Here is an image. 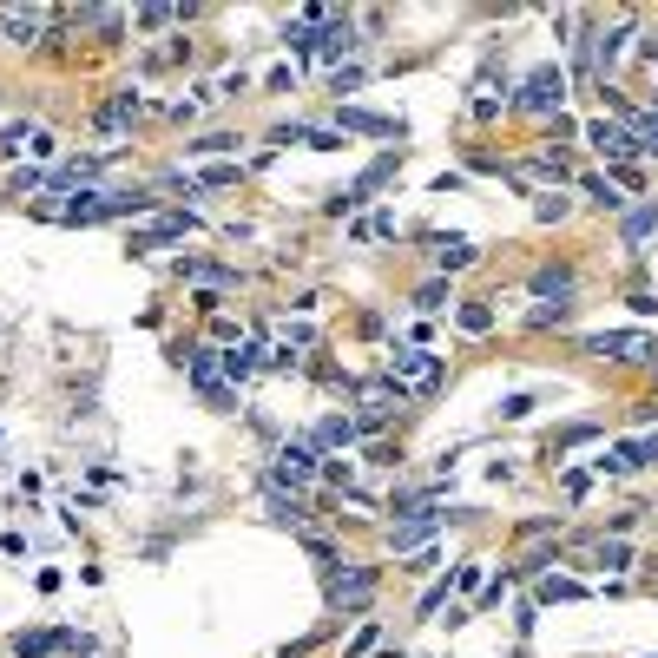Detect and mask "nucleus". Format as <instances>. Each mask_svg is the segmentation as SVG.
<instances>
[{
	"instance_id": "1",
	"label": "nucleus",
	"mask_w": 658,
	"mask_h": 658,
	"mask_svg": "<svg viewBox=\"0 0 658 658\" xmlns=\"http://www.w3.org/2000/svg\"><path fill=\"white\" fill-rule=\"evenodd\" d=\"M382 376H389L408 402H428V395H441V382H448V356L402 343V349H389V356H382Z\"/></svg>"
},
{
	"instance_id": "2",
	"label": "nucleus",
	"mask_w": 658,
	"mask_h": 658,
	"mask_svg": "<svg viewBox=\"0 0 658 658\" xmlns=\"http://www.w3.org/2000/svg\"><path fill=\"white\" fill-rule=\"evenodd\" d=\"M185 376H191V389H198L204 402L218 408V415H231L237 389L224 382V349H185Z\"/></svg>"
},
{
	"instance_id": "3",
	"label": "nucleus",
	"mask_w": 658,
	"mask_h": 658,
	"mask_svg": "<svg viewBox=\"0 0 658 658\" xmlns=\"http://www.w3.org/2000/svg\"><path fill=\"white\" fill-rule=\"evenodd\" d=\"M376 586H382L376 566H336V573L323 580V599H329L336 612H362L369 599H376Z\"/></svg>"
},
{
	"instance_id": "4",
	"label": "nucleus",
	"mask_w": 658,
	"mask_h": 658,
	"mask_svg": "<svg viewBox=\"0 0 658 658\" xmlns=\"http://www.w3.org/2000/svg\"><path fill=\"white\" fill-rule=\"evenodd\" d=\"M586 356H599V362H658V336H645V329H599V336H586Z\"/></svg>"
},
{
	"instance_id": "5",
	"label": "nucleus",
	"mask_w": 658,
	"mask_h": 658,
	"mask_svg": "<svg viewBox=\"0 0 658 658\" xmlns=\"http://www.w3.org/2000/svg\"><path fill=\"white\" fill-rule=\"evenodd\" d=\"M560 99H566V73H560V66H533V73L520 79L514 106L520 112H540V119H560Z\"/></svg>"
},
{
	"instance_id": "6",
	"label": "nucleus",
	"mask_w": 658,
	"mask_h": 658,
	"mask_svg": "<svg viewBox=\"0 0 658 658\" xmlns=\"http://www.w3.org/2000/svg\"><path fill=\"white\" fill-rule=\"evenodd\" d=\"M316 448L310 441H283L277 448V461H270V474H264V487H283V494H303L310 487V474H316Z\"/></svg>"
},
{
	"instance_id": "7",
	"label": "nucleus",
	"mask_w": 658,
	"mask_h": 658,
	"mask_svg": "<svg viewBox=\"0 0 658 658\" xmlns=\"http://www.w3.org/2000/svg\"><path fill=\"white\" fill-rule=\"evenodd\" d=\"M408 395L395 389L389 376H376V382H356V428L362 435H376V428H389V415L402 408Z\"/></svg>"
},
{
	"instance_id": "8",
	"label": "nucleus",
	"mask_w": 658,
	"mask_h": 658,
	"mask_svg": "<svg viewBox=\"0 0 658 658\" xmlns=\"http://www.w3.org/2000/svg\"><path fill=\"white\" fill-rule=\"evenodd\" d=\"M448 520H455V514H441V507H415V514H402V520L389 527V553H422L428 540L448 527Z\"/></svg>"
},
{
	"instance_id": "9",
	"label": "nucleus",
	"mask_w": 658,
	"mask_h": 658,
	"mask_svg": "<svg viewBox=\"0 0 658 658\" xmlns=\"http://www.w3.org/2000/svg\"><path fill=\"white\" fill-rule=\"evenodd\" d=\"M53 20H60V7H0V40L7 47H33Z\"/></svg>"
},
{
	"instance_id": "10",
	"label": "nucleus",
	"mask_w": 658,
	"mask_h": 658,
	"mask_svg": "<svg viewBox=\"0 0 658 658\" xmlns=\"http://www.w3.org/2000/svg\"><path fill=\"white\" fill-rule=\"evenodd\" d=\"M586 145H593L606 165H626V158H639V139H632L619 119H593V126H586Z\"/></svg>"
},
{
	"instance_id": "11",
	"label": "nucleus",
	"mask_w": 658,
	"mask_h": 658,
	"mask_svg": "<svg viewBox=\"0 0 658 658\" xmlns=\"http://www.w3.org/2000/svg\"><path fill=\"white\" fill-rule=\"evenodd\" d=\"M139 112H145V99H139V93H132V86H119V93H112V99H106V106H99V112H93V126H99V139H119V132H126V126H132V119H139Z\"/></svg>"
},
{
	"instance_id": "12",
	"label": "nucleus",
	"mask_w": 658,
	"mask_h": 658,
	"mask_svg": "<svg viewBox=\"0 0 658 658\" xmlns=\"http://www.w3.org/2000/svg\"><path fill=\"white\" fill-rule=\"evenodd\" d=\"M658 461V441H619V448H606V455L593 461V474H639Z\"/></svg>"
},
{
	"instance_id": "13",
	"label": "nucleus",
	"mask_w": 658,
	"mask_h": 658,
	"mask_svg": "<svg viewBox=\"0 0 658 658\" xmlns=\"http://www.w3.org/2000/svg\"><path fill=\"white\" fill-rule=\"evenodd\" d=\"M316 53H323V60H336V66H343L349 53H356V20H349V14H329L323 27H316Z\"/></svg>"
},
{
	"instance_id": "14",
	"label": "nucleus",
	"mask_w": 658,
	"mask_h": 658,
	"mask_svg": "<svg viewBox=\"0 0 658 658\" xmlns=\"http://www.w3.org/2000/svg\"><path fill=\"white\" fill-rule=\"evenodd\" d=\"M527 290L540 303H566V310H573V264H540L527 277Z\"/></svg>"
},
{
	"instance_id": "15",
	"label": "nucleus",
	"mask_w": 658,
	"mask_h": 658,
	"mask_svg": "<svg viewBox=\"0 0 658 658\" xmlns=\"http://www.w3.org/2000/svg\"><path fill=\"white\" fill-rule=\"evenodd\" d=\"M53 158V132L47 126H7L0 132V158Z\"/></svg>"
},
{
	"instance_id": "16",
	"label": "nucleus",
	"mask_w": 658,
	"mask_h": 658,
	"mask_svg": "<svg viewBox=\"0 0 658 658\" xmlns=\"http://www.w3.org/2000/svg\"><path fill=\"white\" fill-rule=\"evenodd\" d=\"M356 441H362L356 415H329V422L310 428V448H316V455H336V448H356Z\"/></svg>"
},
{
	"instance_id": "17",
	"label": "nucleus",
	"mask_w": 658,
	"mask_h": 658,
	"mask_svg": "<svg viewBox=\"0 0 658 658\" xmlns=\"http://www.w3.org/2000/svg\"><path fill=\"white\" fill-rule=\"evenodd\" d=\"M336 119H343V132H369V139H402V119H382V112H362V106H343L336 112Z\"/></svg>"
},
{
	"instance_id": "18",
	"label": "nucleus",
	"mask_w": 658,
	"mask_h": 658,
	"mask_svg": "<svg viewBox=\"0 0 658 658\" xmlns=\"http://www.w3.org/2000/svg\"><path fill=\"white\" fill-rule=\"evenodd\" d=\"M53 652H66V632H53V626L14 632V658H53Z\"/></svg>"
},
{
	"instance_id": "19",
	"label": "nucleus",
	"mask_w": 658,
	"mask_h": 658,
	"mask_svg": "<svg viewBox=\"0 0 658 658\" xmlns=\"http://www.w3.org/2000/svg\"><path fill=\"white\" fill-rule=\"evenodd\" d=\"M395 172H402V152H382L376 165H362V178H356V185H349V204H362V198H369V191H382V185H389Z\"/></svg>"
},
{
	"instance_id": "20",
	"label": "nucleus",
	"mask_w": 658,
	"mask_h": 658,
	"mask_svg": "<svg viewBox=\"0 0 658 658\" xmlns=\"http://www.w3.org/2000/svg\"><path fill=\"white\" fill-rule=\"evenodd\" d=\"M428 251H435V270H441V277H448V270H468L474 257H481L468 237H428Z\"/></svg>"
},
{
	"instance_id": "21",
	"label": "nucleus",
	"mask_w": 658,
	"mask_h": 658,
	"mask_svg": "<svg viewBox=\"0 0 658 658\" xmlns=\"http://www.w3.org/2000/svg\"><path fill=\"white\" fill-rule=\"evenodd\" d=\"M257 369H264V349H257V343H231V349H224V382H231V389H237V382H251Z\"/></svg>"
},
{
	"instance_id": "22",
	"label": "nucleus",
	"mask_w": 658,
	"mask_h": 658,
	"mask_svg": "<svg viewBox=\"0 0 658 658\" xmlns=\"http://www.w3.org/2000/svg\"><path fill=\"white\" fill-rule=\"evenodd\" d=\"M619 237H626V251H632V244H645V237H658V198L652 204H632L626 218H619Z\"/></svg>"
},
{
	"instance_id": "23",
	"label": "nucleus",
	"mask_w": 658,
	"mask_h": 658,
	"mask_svg": "<svg viewBox=\"0 0 658 658\" xmlns=\"http://www.w3.org/2000/svg\"><path fill=\"white\" fill-rule=\"evenodd\" d=\"M573 599H586V586H580V580H560V573L533 580V606H573Z\"/></svg>"
},
{
	"instance_id": "24",
	"label": "nucleus",
	"mask_w": 658,
	"mask_h": 658,
	"mask_svg": "<svg viewBox=\"0 0 658 658\" xmlns=\"http://www.w3.org/2000/svg\"><path fill=\"white\" fill-rule=\"evenodd\" d=\"M185 231H191V211H185V218H178V211H172V218H158L152 231H139V237H132V257L158 251V244H165V237H185Z\"/></svg>"
},
{
	"instance_id": "25",
	"label": "nucleus",
	"mask_w": 658,
	"mask_h": 658,
	"mask_svg": "<svg viewBox=\"0 0 658 658\" xmlns=\"http://www.w3.org/2000/svg\"><path fill=\"white\" fill-rule=\"evenodd\" d=\"M408 303H415V310H422V316H441V310H448V303H455V290H448V277H428V283H422V290H415V297H408Z\"/></svg>"
},
{
	"instance_id": "26",
	"label": "nucleus",
	"mask_w": 658,
	"mask_h": 658,
	"mask_svg": "<svg viewBox=\"0 0 658 658\" xmlns=\"http://www.w3.org/2000/svg\"><path fill=\"white\" fill-rule=\"evenodd\" d=\"M580 191H586L593 204H606V211H626V191L612 185V178H599V172H586V178H580Z\"/></svg>"
},
{
	"instance_id": "27",
	"label": "nucleus",
	"mask_w": 658,
	"mask_h": 658,
	"mask_svg": "<svg viewBox=\"0 0 658 658\" xmlns=\"http://www.w3.org/2000/svg\"><path fill=\"white\" fill-rule=\"evenodd\" d=\"M270 520H277V527H303V494H283V487H270Z\"/></svg>"
},
{
	"instance_id": "28",
	"label": "nucleus",
	"mask_w": 658,
	"mask_h": 658,
	"mask_svg": "<svg viewBox=\"0 0 658 658\" xmlns=\"http://www.w3.org/2000/svg\"><path fill=\"white\" fill-rule=\"evenodd\" d=\"M455 323H461V336H487L494 329V303H461Z\"/></svg>"
},
{
	"instance_id": "29",
	"label": "nucleus",
	"mask_w": 658,
	"mask_h": 658,
	"mask_svg": "<svg viewBox=\"0 0 658 658\" xmlns=\"http://www.w3.org/2000/svg\"><path fill=\"white\" fill-rule=\"evenodd\" d=\"M237 145H244L237 132H204V139H191V145H185V152H198V158H218V152H237Z\"/></svg>"
},
{
	"instance_id": "30",
	"label": "nucleus",
	"mask_w": 658,
	"mask_h": 658,
	"mask_svg": "<svg viewBox=\"0 0 658 658\" xmlns=\"http://www.w3.org/2000/svg\"><path fill=\"white\" fill-rule=\"evenodd\" d=\"M593 560L619 573V566H632V547H626V540H619V533H612V540H599V547H593Z\"/></svg>"
},
{
	"instance_id": "31",
	"label": "nucleus",
	"mask_w": 658,
	"mask_h": 658,
	"mask_svg": "<svg viewBox=\"0 0 658 658\" xmlns=\"http://www.w3.org/2000/svg\"><path fill=\"white\" fill-rule=\"evenodd\" d=\"M566 211H573V204H566L560 191H540V198H533V218H540V224H560Z\"/></svg>"
},
{
	"instance_id": "32",
	"label": "nucleus",
	"mask_w": 658,
	"mask_h": 658,
	"mask_svg": "<svg viewBox=\"0 0 658 658\" xmlns=\"http://www.w3.org/2000/svg\"><path fill=\"white\" fill-rule=\"evenodd\" d=\"M303 145H310V152H343V132H329V126H303Z\"/></svg>"
},
{
	"instance_id": "33",
	"label": "nucleus",
	"mask_w": 658,
	"mask_h": 658,
	"mask_svg": "<svg viewBox=\"0 0 658 658\" xmlns=\"http://www.w3.org/2000/svg\"><path fill=\"white\" fill-rule=\"evenodd\" d=\"M448 599H455V580H435V586L422 593V619H435V612L448 606Z\"/></svg>"
},
{
	"instance_id": "34",
	"label": "nucleus",
	"mask_w": 658,
	"mask_h": 658,
	"mask_svg": "<svg viewBox=\"0 0 658 658\" xmlns=\"http://www.w3.org/2000/svg\"><path fill=\"white\" fill-rule=\"evenodd\" d=\"M560 487H566V501H580L586 487H593V468H566V474H560Z\"/></svg>"
},
{
	"instance_id": "35",
	"label": "nucleus",
	"mask_w": 658,
	"mask_h": 658,
	"mask_svg": "<svg viewBox=\"0 0 658 658\" xmlns=\"http://www.w3.org/2000/svg\"><path fill=\"white\" fill-rule=\"evenodd\" d=\"M448 580H455V593H474V586H481V560H461Z\"/></svg>"
},
{
	"instance_id": "36",
	"label": "nucleus",
	"mask_w": 658,
	"mask_h": 658,
	"mask_svg": "<svg viewBox=\"0 0 658 658\" xmlns=\"http://www.w3.org/2000/svg\"><path fill=\"white\" fill-rule=\"evenodd\" d=\"M527 323H533V329H560V323H566V303H540Z\"/></svg>"
},
{
	"instance_id": "37",
	"label": "nucleus",
	"mask_w": 658,
	"mask_h": 658,
	"mask_svg": "<svg viewBox=\"0 0 658 658\" xmlns=\"http://www.w3.org/2000/svg\"><path fill=\"white\" fill-rule=\"evenodd\" d=\"M329 86H336V99L356 93V86H362V66H336V73H329Z\"/></svg>"
},
{
	"instance_id": "38",
	"label": "nucleus",
	"mask_w": 658,
	"mask_h": 658,
	"mask_svg": "<svg viewBox=\"0 0 658 658\" xmlns=\"http://www.w3.org/2000/svg\"><path fill=\"white\" fill-rule=\"evenodd\" d=\"M172 20H178V7H139V27L145 33H152V27H172Z\"/></svg>"
},
{
	"instance_id": "39",
	"label": "nucleus",
	"mask_w": 658,
	"mask_h": 658,
	"mask_svg": "<svg viewBox=\"0 0 658 658\" xmlns=\"http://www.w3.org/2000/svg\"><path fill=\"white\" fill-rule=\"evenodd\" d=\"M527 415H533V395H507L501 402V422H527Z\"/></svg>"
},
{
	"instance_id": "40",
	"label": "nucleus",
	"mask_w": 658,
	"mask_h": 658,
	"mask_svg": "<svg viewBox=\"0 0 658 658\" xmlns=\"http://www.w3.org/2000/svg\"><path fill=\"white\" fill-rule=\"evenodd\" d=\"M376 639H382V626H376V619H369V626H362L356 639H349V658H362V652H369V645H376Z\"/></svg>"
},
{
	"instance_id": "41",
	"label": "nucleus",
	"mask_w": 658,
	"mask_h": 658,
	"mask_svg": "<svg viewBox=\"0 0 658 658\" xmlns=\"http://www.w3.org/2000/svg\"><path fill=\"white\" fill-rule=\"evenodd\" d=\"M198 185H211V191H218V185H237V165H211V172H204Z\"/></svg>"
},
{
	"instance_id": "42",
	"label": "nucleus",
	"mask_w": 658,
	"mask_h": 658,
	"mask_svg": "<svg viewBox=\"0 0 658 658\" xmlns=\"http://www.w3.org/2000/svg\"><path fill=\"white\" fill-rule=\"evenodd\" d=\"M323 474H329L336 487H349V481H356V468H349V461H329V455H323Z\"/></svg>"
},
{
	"instance_id": "43",
	"label": "nucleus",
	"mask_w": 658,
	"mask_h": 658,
	"mask_svg": "<svg viewBox=\"0 0 658 658\" xmlns=\"http://www.w3.org/2000/svg\"><path fill=\"white\" fill-rule=\"evenodd\" d=\"M553 527H560V520H520V540H547Z\"/></svg>"
}]
</instances>
